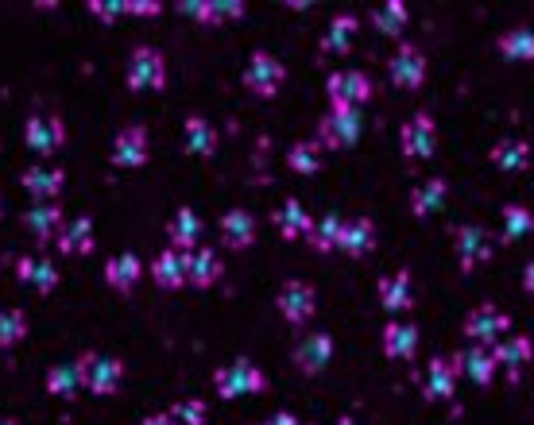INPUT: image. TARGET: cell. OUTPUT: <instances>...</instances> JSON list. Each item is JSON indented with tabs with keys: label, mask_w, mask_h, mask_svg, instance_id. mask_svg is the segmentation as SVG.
Listing matches in <instances>:
<instances>
[{
	"label": "cell",
	"mask_w": 534,
	"mask_h": 425,
	"mask_svg": "<svg viewBox=\"0 0 534 425\" xmlns=\"http://www.w3.org/2000/svg\"><path fill=\"white\" fill-rule=\"evenodd\" d=\"M182 267H186V283L194 286V290H209V286L221 283V275H225V263H221V255L213 252V248H194V252H182Z\"/></svg>",
	"instance_id": "cell-15"
},
{
	"label": "cell",
	"mask_w": 534,
	"mask_h": 425,
	"mask_svg": "<svg viewBox=\"0 0 534 425\" xmlns=\"http://www.w3.org/2000/svg\"><path fill=\"white\" fill-rule=\"evenodd\" d=\"M287 167L302 174V178H314L322 170V147L314 140H298L287 147Z\"/></svg>",
	"instance_id": "cell-38"
},
{
	"label": "cell",
	"mask_w": 534,
	"mask_h": 425,
	"mask_svg": "<svg viewBox=\"0 0 534 425\" xmlns=\"http://www.w3.org/2000/svg\"><path fill=\"white\" fill-rule=\"evenodd\" d=\"M341 225H345V221H341V217H337V213H322V217H318V221H314V225H310V232H306V240H310V248H314V252H337V240H341Z\"/></svg>",
	"instance_id": "cell-37"
},
{
	"label": "cell",
	"mask_w": 534,
	"mask_h": 425,
	"mask_svg": "<svg viewBox=\"0 0 534 425\" xmlns=\"http://www.w3.org/2000/svg\"><path fill=\"white\" fill-rule=\"evenodd\" d=\"M376 294H380V306L387 313H407L415 306V290H411V271H399V275H384L380 286H376Z\"/></svg>",
	"instance_id": "cell-27"
},
{
	"label": "cell",
	"mask_w": 534,
	"mask_h": 425,
	"mask_svg": "<svg viewBox=\"0 0 534 425\" xmlns=\"http://www.w3.org/2000/svg\"><path fill=\"white\" fill-rule=\"evenodd\" d=\"M445 194H449L445 178H430V182H422V186H415V190H411V213H415L418 221H426V217L442 213Z\"/></svg>",
	"instance_id": "cell-33"
},
{
	"label": "cell",
	"mask_w": 534,
	"mask_h": 425,
	"mask_svg": "<svg viewBox=\"0 0 534 425\" xmlns=\"http://www.w3.org/2000/svg\"><path fill=\"white\" fill-rule=\"evenodd\" d=\"M310 425H314V422H310Z\"/></svg>",
	"instance_id": "cell-51"
},
{
	"label": "cell",
	"mask_w": 534,
	"mask_h": 425,
	"mask_svg": "<svg viewBox=\"0 0 534 425\" xmlns=\"http://www.w3.org/2000/svg\"><path fill=\"white\" fill-rule=\"evenodd\" d=\"M124 85L132 93H163L167 89V58L155 47H136L128 55V70H124Z\"/></svg>",
	"instance_id": "cell-1"
},
{
	"label": "cell",
	"mask_w": 534,
	"mask_h": 425,
	"mask_svg": "<svg viewBox=\"0 0 534 425\" xmlns=\"http://www.w3.org/2000/svg\"><path fill=\"white\" fill-rule=\"evenodd\" d=\"M47 395L55 398H78L82 391V375H78V364H55V368H47Z\"/></svg>",
	"instance_id": "cell-39"
},
{
	"label": "cell",
	"mask_w": 534,
	"mask_h": 425,
	"mask_svg": "<svg viewBox=\"0 0 534 425\" xmlns=\"http://www.w3.org/2000/svg\"><path fill=\"white\" fill-rule=\"evenodd\" d=\"M151 283L159 286V290H182L186 286V267H182V252L175 248H167V252H159L151 259Z\"/></svg>",
	"instance_id": "cell-29"
},
{
	"label": "cell",
	"mask_w": 534,
	"mask_h": 425,
	"mask_svg": "<svg viewBox=\"0 0 534 425\" xmlns=\"http://www.w3.org/2000/svg\"><path fill=\"white\" fill-rule=\"evenodd\" d=\"M78 375H82V391L97 398H109L117 395L120 379H124V364L117 356H101V352H82L78 360Z\"/></svg>",
	"instance_id": "cell-2"
},
{
	"label": "cell",
	"mask_w": 534,
	"mask_h": 425,
	"mask_svg": "<svg viewBox=\"0 0 534 425\" xmlns=\"http://www.w3.org/2000/svg\"><path fill=\"white\" fill-rule=\"evenodd\" d=\"M62 143H66V124H62L55 113H39V116H28V124H24V147H28L31 155H39V159H51V155H59Z\"/></svg>",
	"instance_id": "cell-7"
},
{
	"label": "cell",
	"mask_w": 534,
	"mask_h": 425,
	"mask_svg": "<svg viewBox=\"0 0 534 425\" xmlns=\"http://www.w3.org/2000/svg\"><path fill=\"white\" fill-rule=\"evenodd\" d=\"M264 425H302V422H298L291 410H279V414H271V418H267Z\"/></svg>",
	"instance_id": "cell-46"
},
{
	"label": "cell",
	"mask_w": 534,
	"mask_h": 425,
	"mask_svg": "<svg viewBox=\"0 0 534 425\" xmlns=\"http://www.w3.org/2000/svg\"><path fill=\"white\" fill-rule=\"evenodd\" d=\"M407 4L403 0H384V4H376L372 8V28L387 35V39H399L403 31H407Z\"/></svg>",
	"instance_id": "cell-34"
},
{
	"label": "cell",
	"mask_w": 534,
	"mask_h": 425,
	"mask_svg": "<svg viewBox=\"0 0 534 425\" xmlns=\"http://www.w3.org/2000/svg\"><path fill=\"white\" fill-rule=\"evenodd\" d=\"M500 221H504V240H507V244H515V240H523V236H531V232H534V213L527 209V205H519V201L504 205Z\"/></svg>",
	"instance_id": "cell-40"
},
{
	"label": "cell",
	"mask_w": 534,
	"mask_h": 425,
	"mask_svg": "<svg viewBox=\"0 0 534 425\" xmlns=\"http://www.w3.org/2000/svg\"><path fill=\"white\" fill-rule=\"evenodd\" d=\"M244 4H237V0H217V24H229V20H244Z\"/></svg>",
	"instance_id": "cell-44"
},
{
	"label": "cell",
	"mask_w": 534,
	"mask_h": 425,
	"mask_svg": "<svg viewBox=\"0 0 534 425\" xmlns=\"http://www.w3.org/2000/svg\"><path fill=\"white\" fill-rule=\"evenodd\" d=\"M167 240H171L175 252H194L198 240H202V217H198L190 205L175 209V217L167 221Z\"/></svg>",
	"instance_id": "cell-23"
},
{
	"label": "cell",
	"mask_w": 534,
	"mask_h": 425,
	"mask_svg": "<svg viewBox=\"0 0 534 425\" xmlns=\"http://www.w3.org/2000/svg\"><path fill=\"white\" fill-rule=\"evenodd\" d=\"M271 221H275V228H279V236H283V240H302V236L310 232V225H314V217L302 209V201L298 198L283 201V205L275 209V217H271Z\"/></svg>",
	"instance_id": "cell-30"
},
{
	"label": "cell",
	"mask_w": 534,
	"mask_h": 425,
	"mask_svg": "<svg viewBox=\"0 0 534 425\" xmlns=\"http://www.w3.org/2000/svg\"><path fill=\"white\" fill-rule=\"evenodd\" d=\"M461 333L473 340V344H488V348H492L504 333H511V317L500 310H492V306H476V310L465 313Z\"/></svg>",
	"instance_id": "cell-12"
},
{
	"label": "cell",
	"mask_w": 534,
	"mask_h": 425,
	"mask_svg": "<svg viewBox=\"0 0 534 425\" xmlns=\"http://www.w3.org/2000/svg\"><path fill=\"white\" fill-rule=\"evenodd\" d=\"M171 418H175L178 425H206L209 406L202 402V398H182V402L171 406Z\"/></svg>",
	"instance_id": "cell-42"
},
{
	"label": "cell",
	"mask_w": 534,
	"mask_h": 425,
	"mask_svg": "<svg viewBox=\"0 0 534 425\" xmlns=\"http://www.w3.org/2000/svg\"><path fill=\"white\" fill-rule=\"evenodd\" d=\"M31 333L28 325V313L24 310H0V348L8 352V348H16L20 340Z\"/></svg>",
	"instance_id": "cell-41"
},
{
	"label": "cell",
	"mask_w": 534,
	"mask_h": 425,
	"mask_svg": "<svg viewBox=\"0 0 534 425\" xmlns=\"http://www.w3.org/2000/svg\"><path fill=\"white\" fill-rule=\"evenodd\" d=\"M453 252H457V263H461V275H473L476 267L492 255L488 232L480 225H457L453 228Z\"/></svg>",
	"instance_id": "cell-13"
},
{
	"label": "cell",
	"mask_w": 534,
	"mask_h": 425,
	"mask_svg": "<svg viewBox=\"0 0 534 425\" xmlns=\"http://www.w3.org/2000/svg\"><path fill=\"white\" fill-rule=\"evenodd\" d=\"M291 360H295V368L302 375H322V371L333 364V337L329 333H310V337H302L295 344V352H291Z\"/></svg>",
	"instance_id": "cell-16"
},
{
	"label": "cell",
	"mask_w": 534,
	"mask_h": 425,
	"mask_svg": "<svg viewBox=\"0 0 534 425\" xmlns=\"http://www.w3.org/2000/svg\"><path fill=\"white\" fill-rule=\"evenodd\" d=\"M20 186L28 190L35 201H59L62 186H66V170L59 167H28L20 174Z\"/></svg>",
	"instance_id": "cell-22"
},
{
	"label": "cell",
	"mask_w": 534,
	"mask_h": 425,
	"mask_svg": "<svg viewBox=\"0 0 534 425\" xmlns=\"http://www.w3.org/2000/svg\"><path fill=\"white\" fill-rule=\"evenodd\" d=\"M213 391L225 398V402L244 395H264L267 375L252 360H233V364H225L221 371H213Z\"/></svg>",
	"instance_id": "cell-3"
},
{
	"label": "cell",
	"mask_w": 534,
	"mask_h": 425,
	"mask_svg": "<svg viewBox=\"0 0 534 425\" xmlns=\"http://www.w3.org/2000/svg\"><path fill=\"white\" fill-rule=\"evenodd\" d=\"M148 159H151L148 128H144V124L120 128L117 140H113V151H109V163L120 170H140V167H148Z\"/></svg>",
	"instance_id": "cell-8"
},
{
	"label": "cell",
	"mask_w": 534,
	"mask_h": 425,
	"mask_svg": "<svg viewBox=\"0 0 534 425\" xmlns=\"http://www.w3.org/2000/svg\"><path fill=\"white\" fill-rule=\"evenodd\" d=\"M182 143H186V155H198V159H213L217 155V128L209 124L206 116L190 113L182 124Z\"/></svg>",
	"instance_id": "cell-24"
},
{
	"label": "cell",
	"mask_w": 534,
	"mask_h": 425,
	"mask_svg": "<svg viewBox=\"0 0 534 425\" xmlns=\"http://www.w3.org/2000/svg\"><path fill=\"white\" fill-rule=\"evenodd\" d=\"M399 143L407 159H430L438 151V124L430 113H415L399 128Z\"/></svg>",
	"instance_id": "cell-11"
},
{
	"label": "cell",
	"mask_w": 534,
	"mask_h": 425,
	"mask_svg": "<svg viewBox=\"0 0 534 425\" xmlns=\"http://www.w3.org/2000/svg\"><path fill=\"white\" fill-rule=\"evenodd\" d=\"M326 97H329V109H341V105H368L376 97V85L364 70H333L326 78Z\"/></svg>",
	"instance_id": "cell-6"
},
{
	"label": "cell",
	"mask_w": 534,
	"mask_h": 425,
	"mask_svg": "<svg viewBox=\"0 0 534 425\" xmlns=\"http://www.w3.org/2000/svg\"><path fill=\"white\" fill-rule=\"evenodd\" d=\"M240 82L244 89L252 93V97H275L283 82H287V66L279 62L275 55H267V51H252L248 58V66H244V74H240Z\"/></svg>",
	"instance_id": "cell-4"
},
{
	"label": "cell",
	"mask_w": 534,
	"mask_h": 425,
	"mask_svg": "<svg viewBox=\"0 0 534 425\" xmlns=\"http://www.w3.org/2000/svg\"><path fill=\"white\" fill-rule=\"evenodd\" d=\"M140 279H144V259L136 252H117L105 263V283L117 294H132L140 286Z\"/></svg>",
	"instance_id": "cell-19"
},
{
	"label": "cell",
	"mask_w": 534,
	"mask_h": 425,
	"mask_svg": "<svg viewBox=\"0 0 534 425\" xmlns=\"http://www.w3.org/2000/svg\"><path fill=\"white\" fill-rule=\"evenodd\" d=\"M337 425H356L353 418H337Z\"/></svg>",
	"instance_id": "cell-49"
},
{
	"label": "cell",
	"mask_w": 534,
	"mask_h": 425,
	"mask_svg": "<svg viewBox=\"0 0 534 425\" xmlns=\"http://www.w3.org/2000/svg\"><path fill=\"white\" fill-rule=\"evenodd\" d=\"M457 391V371L449 360H430V368H426V379H422V395L430 398V402H449Z\"/></svg>",
	"instance_id": "cell-31"
},
{
	"label": "cell",
	"mask_w": 534,
	"mask_h": 425,
	"mask_svg": "<svg viewBox=\"0 0 534 425\" xmlns=\"http://www.w3.org/2000/svg\"><path fill=\"white\" fill-rule=\"evenodd\" d=\"M523 290H527V294L534 298V259L527 263V267H523Z\"/></svg>",
	"instance_id": "cell-48"
},
{
	"label": "cell",
	"mask_w": 534,
	"mask_h": 425,
	"mask_svg": "<svg viewBox=\"0 0 534 425\" xmlns=\"http://www.w3.org/2000/svg\"><path fill=\"white\" fill-rule=\"evenodd\" d=\"M86 8L89 16H97L101 24H117L120 16H124V4H109V0H89Z\"/></svg>",
	"instance_id": "cell-43"
},
{
	"label": "cell",
	"mask_w": 534,
	"mask_h": 425,
	"mask_svg": "<svg viewBox=\"0 0 534 425\" xmlns=\"http://www.w3.org/2000/svg\"><path fill=\"white\" fill-rule=\"evenodd\" d=\"M163 12V4H155V0H128L124 4V16H159Z\"/></svg>",
	"instance_id": "cell-45"
},
{
	"label": "cell",
	"mask_w": 534,
	"mask_h": 425,
	"mask_svg": "<svg viewBox=\"0 0 534 425\" xmlns=\"http://www.w3.org/2000/svg\"><path fill=\"white\" fill-rule=\"evenodd\" d=\"M16 279L31 286L35 294H55L59 290V267L43 255H20L16 259Z\"/></svg>",
	"instance_id": "cell-18"
},
{
	"label": "cell",
	"mask_w": 534,
	"mask_h": 425,
	"mask_svg": "<svg viewBox=\"0 0 534 425\" xmlns=\"http://www.w3.org/2000/svg\"><path fill=\"white\" fill-rule=\"evenodd\" d=\"M55 248L59 255H89L97 248V232L89 217H74V221H62L59 236H55Z\"/></svg>",
	"instance_id": "cell-21"
},
{
	"label": "cell",
	"mask_w": 534,
	"mask_h": 425,
	"mask_svg": "<svg viewBox=\"0 0 534 425\" xmlns=\"http://www.w3.org/2000/svg\"><path fill=\"white\" fill-rule=\"evenodd\" d=\"M356 31H360V20H356V16H349V12L333 16L326 35H322V51H326V55H349V51H353Z\"/></svg>",
	"instance_id": "cell-32"
},
{
	"label": "cell",
	"mask_w": 534,
	"mask_h": 425,
	"mask_svg": "<svg viewBox=\"0 0 534 425\" xmlns=\"http://www.w3.org/2000/svg\"><path fill=\"white\" fill-rule=\"evenodd\" d=\"M360 128H364V120H360V109L353 105H341V109H329L322 120H318V147H333V151H345V147H353L360 140Z\"/></svg>",
	"instance_id": "cell-5"
},
{
	"label": "cell",
	"mask_w": 534,
	"mask_h": 425,
	"mask_svg": "<svg viewBox=\"0 0 534 425\" xmlns=\"http://www.w3.org/2000/svg\"><path fill=\"white\" fill-rule=\"evenodd\" d=\"M500 55L507 62H534V31L531 28H507L500 39H496Z\"/></svg>",
	"instance_id": "cell-36"
},
{
	"label": "cell",
	"mask_w": 534,
	"mask_h": 425,
	"mask_svg": "<svg viewBox=\"0 0 534 425\" xmlns=\"http://www.w3.org/2000/svg\"><path fill=\"white\" fill-rule=\"evenodd\" d=\"M0 425H16V422H12V418H0Z\"/></svg>",
	"instance_id": "cell-50"
},
{
	"label": "cell",
	"mask_w": 534,
	"mask_h": 425,
	"mask_svg": "<svg viewBox=\"0 0 534 425\" xmlns=\"http://www.w3.org/2000/svg\"><path fill=\"white\" fill-rule=\"evenodd\" d=\"M418 325L411 321H387L384 325V356L387 360H415Z\"/></svg>",
	"instance_id": "cell-28"
},
{
	"label": "cell",
	"mask_w": 534,
	"mask_h": 425,
	"mask_svg": "<svg viewBox=\"0 0 534 425\" xmlns=\"http://www.w3.org/2000/svg\"><path fill=\"white\" fill-rule=\"evenodd\" d=\"M221 244L229 252H248L256 244V217L248 209H229L221 217Z\"/></svg>",
	"instance_id": "cell-20"
},
{
	"label": "cell",
	"mask_w": 534,
	"mask_h": 425,
	"mask_svg": "<svg viewBox=\"0 0 534 425\" xmlns=\"http://www.w3.org/2000/svg\"><path fill=\"white\" fill-rule=\"evenodd\" d=\"M449 364H453L457 375H469L476 387H492V379H496V371H500L496 352H492L488 344H469V348H465V352H457Z\"/></svg>",
	"instance_id": "cell-14"
},
{
	"label": "cell",
	"mask_w": 534,
	"mask_h": 425,
	"mask_svg": "<svg viewBox=\"0 0 534 425\" xmlns=\"http://www.w3.org/2000/svg\"><path fill=\"white\" fill-rule=\"evenodd\" d=\"M492 167L507 170V174H515V170H527L531 167V143L527 140H500L492 147Z\"/></svg>",
	"instance_id": "cell-35"
},
{
	"label": "cell",
	"mask_w": 534,
	"mask_h": 425,
	"mask_svg": "<svg viewBox=\"0 0 534 425\" xmlns=\"http://www.w3.org/2000/svg\"><path fill=\"white\" fill-rule=\"evenodd\" d=\"M24 228H28L39 244L55 240L62 228V205L59 201H35L28 213H24Z\"/></svg>",
	"instance_id": "cell-25"
},
{
	"label": "cell",
	"mask_w": 534,
	"mask_h": 425,
	"mask_svg": "<svg viewBox=\"0 0 534 425\" xmlns=\"http://www.w3.org/2000/svg\"><path fill=\"white\" fill-rule=\"evenodd\" d=\"M376 248V225L368 221V217H349L345 225H341V240H337V252L353 255V259H360V255H368Z\"/></svg>",
	"instance_id": "cell-26"
},
{
	"label": "cell",
	"mask_w": 534,
	"mask_h": 425,
	"mask_svg": "<svg viewBox=\"0 0 534 425\" xmlns=\"http://www.w3.org/2000/svg\"><path fill=\"white\" fill-rule=\"evenodd\" d=\"M140 425H178V422L171 418V410H167V414H148V418H144Z\"/></svg>",
	"instance_id": "cell-47"
},
{
	"label": "cell",
	"mask_w": 534,
	"mask_h": 425,
	"mask_svg": "<svg viewBox=\"0 0 534 425\" xmlns=\"http://www.w3.org/2000/svg\"><path fill=\"white\" fill-rule=\"evenodd\" d=\"M492 352H496V364L507 368V379H511V383H519L523 368L534 360V340L523 337V333H511V337L496 340V344H492Z\"/></svg>",
	"instance_id": "cell-17"
},
{
	"label": "cell",
	"mask_w": 534,
	"mask_h": 425,
	"mask_svg": "<svg viewBox=\"0 0 534 425\" xmlns=\"http://www.w3.org/2000/svg\"><path fill=\"white\" fill-rule=\"evenodd\" d=\"M387 78H391L395 89H407V93L422 89V82H426V55L411 43H399V51L387 62Z\"/></svg>",
	"instance_id": "cell-10"
},
{
	"label": "cell",
	"mask_w": 534,
	"mask_h": 425,
	"mask_svg": "<svg viewBox=\"0 0 534 425\" xmlns=\"http://www.w3.org/2000/svg\"><path fill=\"white\" fill-rule=\"evenodd\" d=\"M275 306H279L287 325H306L318 313V290L310 283H302V279H291V283H283Z\"/></svg>",
	"instance_id": "cell-9"
}]
</instances>
